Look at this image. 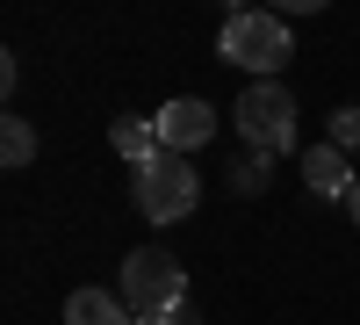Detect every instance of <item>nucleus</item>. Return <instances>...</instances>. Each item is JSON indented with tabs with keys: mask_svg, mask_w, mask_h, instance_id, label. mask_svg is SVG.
Returning <instances> with one entry per match:
<instances>
[{
	"mask_svg": "<svg viewBox=\"0 0 360 325\" xmlns=\"http://www.w3.org/2000/svg\"><path fill=\"white\" fill-rule=\"evenodd\" d=\"M231 123H238V137L252 145V152H295V94L281 80H252L245 94L231 102Z\"/></svg>",
	"mask_w": 360,
	"mask_h": 325,
	"instance_id": "f03ea898",
	"label": "nucleus"
},
{
	"mask_svg": "<svg viewBox=\"0 0 360 325\" xmlns=\"http://www.w3.org/2000/svg\"><path fill=\"white\" fill-rule=\"evenodd\" d=\"M266 166H274V152H245V159L231 166V188H238V195H252V188L266 181Z\"/></svg>",
	"mask_w": 360,
	"mask_h": 325,
	"instance_id": "9d476101",
	"label": "nucleus"
},
{
	"mask_svg": "<svg viewBox=\"0 0 360 325\" xmlns=\"http://www.w3.org/2000/svg\"><path fill=\"white\" fill-rule=\"evenodd\" d=\"M346 210H353V224H360V181H353V195H346Z\"/></svg>",
	"mask_w": 360,
	"mask_h": 325,
	"instance_id": "4468645a",
	"label": "nucleus"
},
{
	"mask_svg": "<svg viewBox=\"0 0 360 325\" xmlns=\"http://www.w3.org/2000/svg\"><path fill=\"white\" fill-rule=\"evenodd\" d=\"M130 195H137V210L152 224H180V217H195V202H202V173L188 166V152H159V159L137 166Z\"/></svg>",
	"mask_w": 360,
	"mask_h": 325,
	"instance_id": "7ed1b4c3",
	"label": "nucleus"
},
{
	"mask_svg": "<svg viewBox=\"0 0 360 325\" xmlns=\"http://www.w3.org/2000/svg\"><path fill=\"white\" fill-rule=\"evenodd\" d=\"M224 8H231V15H245V8H259V0H224Z\"/></svg>",
	"mask_w": 360,
	"mask_h": 325,
	"instance_id": "2eb2a0df",
	"label": "nucleus"
},
{
	"mask_svg": "<svg viewBox=\"0 0 360 325\" xmlns=\"http://www.w3.org/2000/svg\"><path fill=\"white\" fill-rule=\"evenodd\" d=\"M332 145H339V152H360V102L332 109Z\"/></svg>",
	"mask_w": 360,
	"mask_h": 325,
	"instance_id": "9b49d317",
	"label": "nucleus"
},
{
	"mask_svg": "<svg viewBox=\"0 0 360 325\" xmlns=\"http://www.w3.org/2000/svg\"><path fill=\"white\" fill-rule=\"evenodd\" d=\"M317 8H332V0H274V15H317Z\"/></svg>",
	"mask_w": 360,
	"mask_h": 325,
	"instance_id": "ddd939ff",
	"label": "nucleus"
},
{
	"mask_svg": "<svg viewBox=\"0 0 360 325\" xmlns=\"http://www.w3.org/2000/svg\"><path fill=\"white\" fill-rule=\"evenodd\" d=\"M159 137H166V152H195V145L217 137V109H209L202 94H180L159 109Z\"/></svg>",
	"mask_w": 360,
	"mask_h": 325,
	"instance_id": "39448f33",
	"label": "nucleus"
},
{
	"mask_svg": "<svg viewBox=\"0 0 360 325\" xmlns=\"http://www.w3.org/2000/svg\"><path fill=\"white\" fill-rule=\"evenodd\" d=\"M108 145H115V152H123L130 166L159 159V152H166V137H159V116H115V123H108Z\"/></svg>",
	"mask_w": 360,
	"mask_h": 325,
	"instance_id": "6e6552de",
	"label": "nucleus"
},
{
	"mask_svg": "<svg viewBox=\"0 0 360 325\" xmlns=\"http://www.w3.org/2000/svg\"><path fill=\"white\" fill-rule=\"evenodd\" d=\"M115 289H123V304L144 318V311H173L188 304V268L166 253V246H137L123 260V275H115Z\"/></svg>",
	"mask_w": 360,
	"mask_h": 325,
	"instance_id": "20e7f679",
	"label": "nucleus"
},
{
	"mask_svg": "<svg viewBox=\"0 0 360 325\" xmlns=\"http://www.w3.org/2000/svg\"><path fill=\"white\" fill-rule=\"evenodd\" d=\"M37 159V130L22 123V116H8V123H0V166H29Z\"/></svg>",
	"mask_w": 360,
	"mask_h": 325,
	"instance_id": "1a4fd4ad",
	"label": "nucleus"
},
{
	"mask_svg": "<svg viewBox=\"0 0 360 325\" xmlns=\"http://www.w3.org/2000/svg\"><path fill=\"white\" fill-rule=\"evenodd\" d=\"M137 325H202V318H195V304H173V311H144Z\"/></svg>",
	"mask_w": 360,
	"mask_h": 325,
	"instance_id": "f8f14e48",
	"label": "nucleus"
},
{
	"mask_svg": "<svg viewBox=\"0 0 360 325\" xmlns=\"http://www.w3.org/2000/svg\"><path fill=\"white\" fill-rule=\"evenodd\" d=\"M65 325H137V311L123 304V289H72Z\"/></svg>",
	"mask_w": 360,
	"mask_h": 325,
	"instance_id": "0eeeda50",
	"label": "nucleus"
},
{
	"mask_svg": "<svg viewBox=\"0 0 360 325\" xmlns=\"http://www.w3.org/2000/svg\"><path fill=\"white\" fill-rule=\"evenodd\" d=\"M353 181H360V173H353V152H339L332 137L303 152V188H310V195H324V202H346V195H353Z\"/></svg>",
	"mask_w": 360,
	"mask_h": 325,
	"instance_id": "423d86ee",
	"label": "nucleus"
},
{
	"mask_svg": "<svg viewBox=\"0 0 360 325\" xmlns=\"http://www.w3.org/2000/svg\"><path fill=\"white\" fill-rule=\"evenodd\" d=\"M217 51L231 58L238 73H252V80H281V66L295 58L288 15H274V8H245V15H224V37H217Z\"/></svg>",
	"mask_w": 360,
	"mask_h": 325,
	"instance_id": "f257e3e1",
	"label": "nucleus"
}]
</instances>
